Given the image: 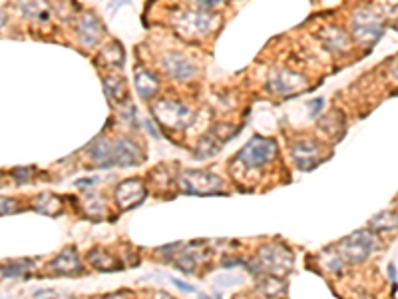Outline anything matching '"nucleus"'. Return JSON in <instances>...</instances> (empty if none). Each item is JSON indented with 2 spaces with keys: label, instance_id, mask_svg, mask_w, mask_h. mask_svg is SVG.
<instances>
[{
  "label": "nucleus",
  "instance_id": "obj_1",
  "mask_svg": "<svg viewBox=\"0 0 398 299\" xmlns=\"http://www.w3.org/2000/svg\"><path fill=\"white\" fill-rule=\"evenodd\" d=\"M90 158L96 164V168H132L141 164L146 156L136 142L123 138L118 142L98 140L90 148Z\"/></svg>",
  "mask_w": 398,
  "mask_h": 299
},
{
  "label": "nucleus",
  "instance_id": "obj_2",
  "mask_svg": "<svg viewBox=\"0 0 398 299\" xmlns=\"http://www.w3.org/2000/svg\"><path fill=\"white\" fill-rule=\"evenodd\" d=\"M377 246H379V240L372 235V231L364 229L345 238L335 251L345 264H361L370 255L372 249H377Z\"/></svg>",
  "mask_w": 398,
  "mask_h": 299
},
{
  "label": "nucleus",
  "instance_id": "obj_3",
  "mask_svg": "<svg viewBox=\"0 0 398 299\" xmlns=\"http://www.w3.org/2000/svg\"><path fill=\"white\" fill-rule=\"evenodd\" d=\"M277 154V142L263 136H253L249 144L243 146L239 154L235 156V162H241L245 168H263L269 164Z\"/></svg>",
  "mask_w": 398,
  "mask_h": 299
},
{
  "label": "nucleus",
  "instance_id": "obj_4",
  "mask_svg": "<svg viewBox=\"0 0 398 299\" xmlns=\"http://www.w3.org/2000/svg\"><path fill=\"white\" fill-rule=\"evenodd\" d=\"M179 186L186 194L191 195H215L223 194L221 177L203 170H186L179 177Z\"/></svg>",
  "mask_w": 398,
  "mask_h": 299
},
{
  "label": "nucleus",
  "instance_id": "obj_5",
  "mask_svg": "<svg viewBox=\"0 0 398 299\" xmlns=\"http://www.w3.org/2000/svg\"><path fill=\"white\" fill-rule=\"evenodd\" d=\"M293 253L291 249L285 246H263L259 249V260L255 262V265H259L261 271L267 273H285L293 267Z\"/></svg>",
  "mask_w": 398,
  "mask_h": 299
},
{
  "label": "nucleus",
  "instance_id": "obj_6",
  "mask_svg": "<svg viewBox=\"0 0 398 299\" xmlns=\"http://www.w3.org/2000/svg\"><path fill=\"white\" fill-rule=\"evenodd\" d=\"M146 195H148V190H146L143 182L139 177H132V180H126L118 186L116 202H118L121 211H128L139 206L146 200Z\"/></svg>",
  "mask_w": 398,
  "mask_h": 299
},
{
  "label": "nucleus",
  "instance_id": "obj_7",
  "mask_svg": "<svg viewBox=\"0 0 398 299\" xmlns=\"http://www.w3.org/2000/svg\"><path fill=\"white\" fill-rule=\"evenodd\" d=\"M291 154H293L297 168H301V170H312V168H317L325 160L323 146L315 140L297 142L293 146V150H291Z\"/></svg>",
  "mask_w": 398,
  "mask_h": 299
},
{
  "label": "nucleus",
  "instance_id": "obj_8",
  "mask_svg": "<svg viewBox=\"0 0 398 299\" xmlns=\"http://www.w3.org/2000/svg\"><path fill=\"white\" fill-rule=\"evenodd\" d=\"M48 271L56 276H80L84 273V264L80 262V255L74 247H66L48 264Z\"/></svg>",
  "mask_w": 398,
  "mask_h": 299
},
{
  "label": "nucleus",
  "instance_id": "obj_9",
  "mask_svg": "<svg viewBox=\"0 0 398 299\" xmlns=\"http://www.w3.org/2000/svg\"><path fill=\"white\" fill-rule=\"evenodd\" d=\"M154 108L166 110V114H163V112H156V116L161 122H166L168 126H172V128H188V126L193 122L191 112L186 106L172 104V102H161V104L154 106Z\"/></svg>",
  "mask_w": 398,
  "mask_h": 299
},
{
  "label": "nucleus",
  "instance_id": "obj_10",
  "mask_svg": "<svg viewBox=\"0 0 398 299\" xmlns=\"http://www.w3.org/2000/svg\"><path fill=\"white\" fill-rule=\"evenodd\" d=\"M163 66H166V70L170 72L173 78H177V80H188V78H191V76L195 74V66L191 64L183 54H168V56L163 58Z\"/></svg>",
  "mask_w": 398,
  "mask_h": 299
},
{
  "label": "nucleus",
  "instance_id": "obj_11",
  "mask_svg": "<svg viewBox=\"0 0 398 299\" xmlns=\"http://www.w3.org/2000/svg\"><path fill=\"white\" fill-rule=\"evenodd\" d=\"M305 84V78L301 76V74H295L291 70H279L273 78H271V82H269V86L279 92V94H289V92H297L299 86H303Z\"/></svg>",
  "mask_w": 398,
  "mask_h": 299
},
{
  "label": "nucleus",
  "instance_id": "obj_12",
  "mask_svg": "<svg viewBox=\"0 0 398 299\" xmlns=\"http://www.w3.org/2000/svg\"><path fill=\"white\" fill-rule=\"evenodd\" d=\"M20 10L24 12V17L38 22H46L52 17V8L46 0H20Z\"/></svg>",
  "mask_w": 398,
  "mask_h": 299
},
{
  "label": "nucleus",
  "instance_id": "obj_13",
  "mask_svg": "<svg viewBox=\"0 0 398 299\" xmlns=\"http://www.w3.org/2000/svg\"><path fill=\"white\" fill-rule=\"evenodd\" d=\"M88 262L94 265L96 269H100V271H116V269L121 267L120 262L114 260L102 247H94V249L88 253Z\"/></svg>",
  "mask_w": 398,
  "mask_h": 299
},
{
  "label": "nucleus",
  "instance_id": "obj_14",
  "mask_svg": "<svg viewBox=\"0 0 398 299\" xmlns=\"http://www.w3.org/2000/svg\"><path fill=\"white\" fill-rule=\"evenodd\" d=\"M102 35V24H100V20L94 17V15H88L84 20H82V24H80V40L88 44V46H92L94 42H98V38Z\"/></svg>",
  "mask_w": 398,
  "mask_h": 299
},
{
  "label": "nucleus",
  "instance_id": "obj_15",
  "mask_svg": "<svg viewBox=\"0 0 398 299\" xmlns=\"http://www.w3.org/2000/svg\"><path fill=\"white\" fill-rule=\"evenodd\" d=\"M159 88V82H157L156 74H152L150 70H139L136 74V90L139 92L141 98L150 100Z\"/></svg>",
  "mask_w": 398,
  "mask_h": 299
},
{
  "label": "nucleus",
  "instance_id": "obj_16",
  "mask_svg": "<svg viewBox=\"0 0 398 299\" xmlns=\"http://www.w3.org/2000/svg\"><path fill=\"white\" fill-rule=\"evenodd\" d=\"M32 208L38 213H44V215H60L62 213V200L54 194L36 195Z\"/></svg>",
  "mask_w": 398,
  "mask_h": 299
},
{
  "label": "nucleus",
  "instance_id": "obj_17",
  "mask_svg": "<svg viewBox=\"0 0 398 299\" xmlns=\"http://www.w3.org/2000/svg\"><path fill=\"white\" fill-rule=\"evenodd\" d=\"M34 264L30 260H17L8 264L0 265V276L2 278H28Z\"/></svg>",
  "mask_w": 398,
  "mask_h": 299
},
{
  "label": "nucleus",
  "instance_id": "obj_18",
  "mask_svg": "<svg viewBox=\"0 0 398 299\" xmlns=\"http://www.w3.org/2000/svg\"><path fill=\"white\" fill-rule=\"evenodd\" d=\"M372 231H395L397 229V213L395 211H382L372 222H370Z\"/></svg>",
  "mask_w": 398,
  "mask_h": 299
},
{
  "label": "nucleus",
  "instance_id": "obj_19",
  "mask_svg": "<svg viewBox=\"0 0 398 299\" xmlns=\"http://www.w3.org/2000/svg\"><path fill=\"white\" fill-rule=\"evenodd\" d=\"M12 176L17 180V184H30V180L34 176V168H17Z\"/></svg>",
  "mask_w": 398,
  "mask_h": 299
},
{
  "label": "nucleus",
  "instance_id": "obj_20",
  "mask_svg": "<svg viewBox=\"0 0 398 299\" xmlns=\"http://www.w3.org/2000/svg\"><path fill=\"white\" fill-rule=\"evenodd\" d=\"M17 211V202L14 200H8V197H0V215H6V213H14Z\"/></svg>",
  "mask_w": 398,
  "mask_h": 299
},
{
  "label": "nucleus",
  "instance_id": "obj_21",
  "mask_svg": "<svg viewBox=\"0 0 398 299\" xmlns=\"http://www.w3.org/2000/svg\"><path fill=\"white\" fill-rule=\"evenodd\" d=\"M172 283L175 285V287H177V289H181V291H186V293H195V287H193V285H190V283L179 282V280H175V278L172 280Z\"/></svg>",
  "mask_w": 398,
  "mask_h": 299
},
{
  "label": "nucleus",
  "instance_id": "obj_22",
  "mask_svg": "<svg viewBox=\"0 0 398 299\" xmlns=\"http://www.w3.org/2000/svg\"><path fill=\"white\" fill-rule=\"evenodd\" d=\"M36 299H72V298H62V296H56V291H38Z\"/></svg>",
  "mask_w": 398,
  "mask_h": 299
},
{
  "label": "nucleus",
  "instance_id": "obj_23",
  "mask_svg": "<svg viewBox=\"0 0 398 299\" xmlns=\"http://www.w3.org/2000/svg\"><path fill=\"white\" fill-rule=\"evenodd\" d=\"M221 0H199V6L203 8V10H208L211 6H215V4H219Z\"/></svg>",
  "mask_w": 398,
  "mask_h": 299
},
{
  "label": "nucleus",
  "instance_id": "obj_24",
  "mask_svg": "<svg viewBox=\"0 0 398 299\" xmlns=\"http://www.w3.org/2000/svg\"><path fill=\"white\" fill-rule=\"evenodd\" d=\"M323 108V100L321 98H317V100H312V110H311V116H317L319 114V110Z\"/></svg>",
  "mask_w": 398,
  "mask_h": 299
},
{
  "label": "nucleus",
  "instance_id": "obj_25",
  "mask_svg": "<svg viewBox=\"0 0 398 299\" xmlns=\"http://www.w3.org/2000/svg\"><path fill=\"white\" fill-rule=\"evenodd\" d=\"M388 276H390V282H392V285H397V265L395 264L388 265Z\"/></svg>",
  "mask_w": 398,
  "mask_h": 299
},
{
  "label": "nucleus",
  "instance_id": "obj_26",
  "mask_svg": "<svg viewBox=\"0 0 398 299\" xmlns=\"http://www.w3.org/2000/svg\"><path fill=\"white\" fill-rule=\"evenodd\" d=\"M154 299H173L172 296H168V293H163V291H157L156 293V298Z\"/></svg>",
  "mask_w": 398,
  "mask_h": 299
},
{
  "label": "nucleus",
  "instance_id": "obj_27",
  "mask_svg": "<svg viewBox=\"0 0 398 299\" xmlns=\"http://www.w3.org/2000/svg\"><path fill=\"white\" fill-rule=\"evenodd\" d=\"M106 299H130V298H126L123 293H112V296H108Z\"/></svg>",
  "mask_w": 398,
  "mask_h": 299
},
{
  "label": "nucleus",
  "instance_id": "obj_28",
  "mask_svg": "<svg viewBox=\"0 0 398 299\" xmlns=\"http://www.w3.org/2000/svg\"><path fill=\"white\" fill-rule=\"evenodd\" d=\"M4 22H6V17H4V12L0 10V28L4 26Z\"/></svg>",
  "mask_w": 398,
  "mask_h": 299
},
{
  "label": "nucleus",
  "instance_id": "obj_29",
  "mask_svg": "<svg viewBox=\"0 0 398 299\" xmlns=\"http://www.w3.org/2000/svg\"><path fill=\"white\" fill-rule=\"evenodd\" d=\"M197 299H209V298H208V296H203V293H199V298H197Z\"/></svg>",
  "mask_w": 398,
  "mask_h": 299
},
{
  "label": "nucleus",
  "instance_id": "obj_30",
  "mask_svg": "<svg viewBox=\"0 0 398 299\" xmlns=\"http://www.w3.org/2000/svg\"><path fill=\"white\" fill-rule=\"evenodd\" d=\"M0 188H2V177H0Z\"/></svg>",
  "mask_w": 398,
  "mask_h": 299
}]
</instances>
